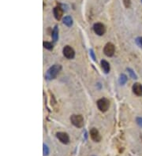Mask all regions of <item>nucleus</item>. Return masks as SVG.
Here are the masks:
<instances>
[{
    "instance_id": "2eb2a0df",
    "label": "nucleus",
    "mask_w": 142,
    "mask_h": 156,
    "mask_svg": "<svg viewBox=\"0 0 142 156\" xmlns=\"http://www.w3.org/2000/svg\"><path fill=\"white\" fill-rule=\"evenodd\" d=\"M43 44H44V47L46 49H47V50H51V49L53 48V45L49 42H44Z\"/></svg>"
},
{
    "instance_id": "1a4fd4ad",
    "label": "nucleus",
    "mask_w": 142,
    "mask_h": 156,
    "mask_svg": "<svg viewBox=\"0 0 142 156\" xmlns=\"http://www.w3.org/2000/svg\"><path fill=\"white\" fill-rule=\"evenodd\" d=\"M133 92L137 96H141L142 95V85L139 83H136L133 85Z\"/></svg>"
},
{
    "instance_id": "4be33fe9",
    "label": "nucleus",
    "mask_w": 142,
    "mask_h": 156,
    "mask_svg": "<svg viewBox=\"0 0 142 156\" xmlns=\"http://www.w3.org/2000/svg\"><path fill=\"white\" fill-rule=\"evenodd\" d=\"M141 2H142V0H141Z\"/></svg>"
},
{
    "instance_id": "f257e3e1",
    "label": "nucleus",
    "mask_w": 142,
    "mask_h": 156,
    "mask_svg": "<svg viewBox=\"0 0 142 156\" xmlns=\"http://www.w3.org/2000/svg\"><path fill=\"white\" fill-rule=\"evenodd\" d=\"M60 70H61V66L59 65H54L53 66H51L49 70H47L46 78L47 80H51V79L55 78Z\"/></svg>"
},
{
    "instance_id": "9d476101",
    "label": "nucleus",
    "mask_w": 142,
    "mask_h": 156,
    "mask_svg": "<svg viewBox=\"0 0 142 156\" xmlns=\"http://www.w3.org/2000/svg\"><path fill=\"white\" fill-rule=\"evenodd\" d=\"M53 13H54V16H55V19L59 21V20L62 18V17L63 10H62L61 7H59V6H56V7L54 8Z\"/></svg>"
},
{
    "instance_id": "f8f14e48",
    "label": "nucleus",
    "mask_w": 142,
    "mask_h": 156,
    "mask_svg": "<svg viewBox=\"0 0 142 156\" xmlns=\"http://www.w3.org/2000/svg\"><path fill=\"white\" fill-rule=\"evenodd\" d=\"M63 23L64 25H66L68 27H71L73 25V19L72 17L70 16H66L63 18Z\"/></svg>"
},
{
    "instance_id": "20e7f679",
    "label": "nucleus",
    "mask_w": 142,
    "mask_h": 156,
    "mask_svg": "<svg viewBox=\"0 0 142 156\" xmlns=\"http://www.w3.org/2000/svg\"><path fill=\"white\" fill-rule=\"evenodd\" d=\"M114 51H115V48L113 43H108L105 45L104 47V49H103V52L108 57H112V56L114 55Z\"/></svg>"
},
{
    "instance_id": "f03ea898",
    "label": "nucleus",
    "mask_w": 142,
    "mask_h": 156,
    "mask_svg": "<svg viewBox=\"0 0 142 156\" xmlns=\"http://www.w3.org/2000/svg\"><path fill=\"white\" fill-rule=\"evenodd\" d=\"M70 121L73 126L77 128H81L84 126V118L81 115H76L73 114L70 117Z\"/></svg>"
},
{
    "instance_id": "6ab92c4d",
    "label": "nucleus",
    "mask_w": 142,
    "mask_h": 156,
    "mask_svg": "<svg viewBox=\"0 0 142 156\" xmlns=\"http://www.w3.org/2000/svg\"><path fill=\"white\" fill-rule=\"evenodd\" d=\"M136 123H137L138 126L142 127V117H137L136 118Z\"/></svg>"
},
{
    "instance_id": "0eeeda50",
    "label": "nucleus",
    "mask_w": 142,
    "mask_h": 156,
    "mask_svg": "<svg viewBox=\"0 0 142 156\" xmlns=\"http://www.w3.org/2000/svg\"><path fill=\"white\" fill-rule=\"evenodd\" d=\"M90 137L94 142H100L101 140L100 134L96 128H92L90 130Z\"/></svg>"
},
{
    "instance_id": "aec40b11",
    "label": "nucleus",
    "mask_w": 142,
    "mask_h": 156,
    "mask_svg": "<svg viewBox=\"0 0 142 156\" xmlns=\"http://www.w3.org/2000/svg\"><path fill=\"white\" fill-rule=\"evenodd\" d=\"M124 4H125V7H130V0H124Z\"/></svg>"
},
{
    "instance_id": "423d86ee",
    "label": "nucleus",
    "mask_w": 142,
    "mask_h": 156,
    "mask_svg": "<svg viewBox=\"0 0 142 156\" xmlns=\"http://www.w3.org/2000/svg\"><path fill=\"white\" fill-rule=\"evenodd\" d=\"M63 55L64 56L68 59H73L74 57V50L70 46H66L64 48H63Z\"/></svg>"
},
{
    "instance_id": "4468645a",
    "label": "nucleus",
    "mask_w": 142,
    "mask_h": 156,
    "mask_svg": "<svg viewBox=\"0 0 142 156\" xmlns=\"http://www.w3.org/2000/svg\"><path fill=\"white\" fill-rule=\"evenodd\" d=\"M119 84L123 85V84H125L126 83V81H127V77L125 75V74H122V75L120 76L119 77Z\"/></svg>"
},
{
    "instance_id": "412c9836",
    "label": "nucleus",
    "mask_w": 142,
    "mask_h": 156,
    "mask_svg": "<svg viewBox=\"0 0 142 156\" xmlns=\"http://www.w3.org/2000/svg\"><path fill=\"white\" fill-rule=\"evenodd\" d=\"M90 55H91V56H92V59H93L94 61H96V57H95L94 52H93V50H90Z\"/></svg>"
},
{
    "instance_id": "dca6fc26",
    "label": "nucleus",
    "mask_w": 142,
    "mask_h": 156,
    "mask_svg": "<svg viewBox=\"0 0 142 156\" xmlns=\"http://www.w3.org/2000/svg\"><path fill=\"white\" fill-rule=\"evenodd\" d=\"M43 147H44V148H43V151H44V156H47L49 155V148H48V147H47L46 144H44L43 145Z\"/></svg>"
},
{
    "instance_id": "ddd939ff",
    "label": "nucleus",
    "mask_w": 142,
    "mask_h": 156,
    "mask_svg": "<svg viewBox=\"0 0 142 156\" xmlns=\"http://www.w3.org/2000/svg\"><path fill=\"white\" fill-rule=\"evenodd\" d=\"M52 38H53L54 41H57V39L59 38V30H58V26L57 25L54 28L53 32H52Z\"/></svg>"
},
{
    "instance_id": "f3484780",
    "label": "nucleus",
    "mask_w": 142,
    "mask_h": 156,
    "mask_svg": "<svg viewBox=\"0 0 142 156\" xmlns=\"http://www.w3.org/2000/svg\"><path fill=\"white\" fill-rule=\"evenodd\" d=\"M127 70H128V72H129V73H130V77L132 78H133V79H136V78H137V77H136V74L134 73V71L131 70V69H127Z\"/></svg>"
},
{
    "instance_id": "6e6552de",
    "label": "nucleus",
    "mask_w": 142,
    "mask_h": 156,
    "mask_svg": "<svg viewBox=\"0 0 142 156\" xmlns=\"http://www.w3.org/2000/svg\"><path fill=\"white\" fill-rule=\"evenodd\" d=\"M56 137L59 139L60 142L64 144H69V142H70L69 136L66 133H62V132L58 133L56 134Z\"/></svg>"
},
{
    "instance_id": "7ed1b4c3",
    "label": "nucleus",
    "mask_w": 142,
    "mask_h": 156,
    "mask_svg": "<svg viewBox=\"0 0 142 156\" xmlns=\"http://www.w3.org/2000/svg\"><path fill=\"white\" fill-rule=\"evenodd\" d=\"M97 106L99 110L102 112H106L109 108V106H110V103L109 101L105 99V98H102L100 99H99L97 101Z\"/></svg>"
},
{
    "instance_id": "39448f33",
    "label": "nucleus",
    "mask_w": 142,
    "mask_h": 156,
    "mask_svg": "<svg viewBox=\"0 0 142 156\" xmlns=\"http://www.w3.org/2000/svg\"><path fill=\"white\" fill-rule=\"evenodd\" d=\"M93 30H94L95 33L97 34L98 36H103V34L105 33V26L102 24V23H96L93 25Z\"/></svg>"
},
{
    "instance_id": "9b49d317",
    "label": "nucleus",
    "mask_w": 142,
    "mask_h": 156,
    "mask_svg": "<svg viewBox=\"0 0 142 156\" xmlns=\"http://www.w3.org/2000/svg\"><path fill=\"white\" fill-rule=\"evenodd\" d=\"M101 66L103 68L105 73H108L109 71H110V65L107 61H105V60H102L101 61Z\"/></svg>"
},
{
    "instance_id": "a211bd4d",
    "label": "nucleus",
    "mask_w": 142,
    "mask_h": 156,
    "mask_svg": "<svg viewBox=\"0 0 142 156\" xmlns=\"http://www.w3.org/2000/svg\"><path fill=\"white\" fill-rule=\"evenodd\" d=\"M136 43L140 48H142V37H137L136 39Z\"/></svg>"
}]
</instances>
